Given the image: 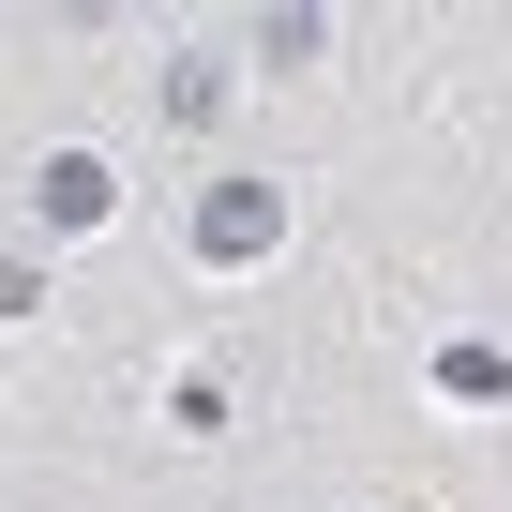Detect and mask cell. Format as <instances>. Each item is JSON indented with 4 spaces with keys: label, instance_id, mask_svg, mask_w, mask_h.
<instances>
[{
    "label": "cell",
    "instance_id": "1",
    "mask_svg": "<svg viewBox=\"0 0 512 512\" xmlns=\"http://www.w3.org/2000/svg\"><path fill=\"white\" fill-rule=\"evenodd\" d=\"M31 196H46V226H106V211H121V181H106L91 151H61V166H46Z\"/></svg>",
    "mask_w": 512,
    "mask_h": 512
}]
</instances>
